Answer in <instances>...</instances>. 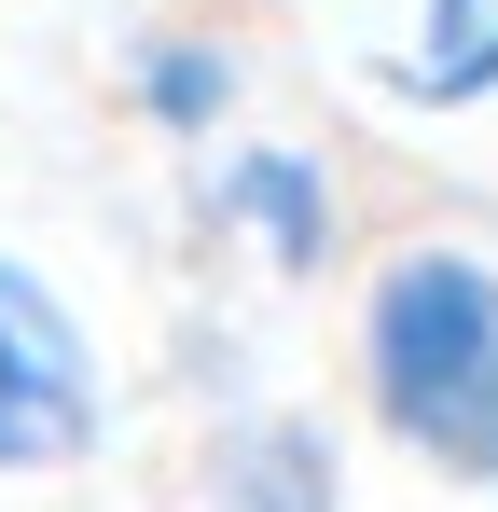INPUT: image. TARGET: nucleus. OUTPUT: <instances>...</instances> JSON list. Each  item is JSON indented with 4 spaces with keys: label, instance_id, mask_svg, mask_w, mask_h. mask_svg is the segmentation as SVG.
Here are the masks:
<instances>
[{
    "label": "nucleus",
    "instance_id": "nucleus-7",
    "mask_svg": "<svg viewBox=\"0 0 498 512\" xmlns=\"http://www.w3.org/2000/svg\"><path fill=\"white\" fill-rule=\"evenodd\" d=\"M429 471H457V485H498V374L471 388V402H457V429L429 443Z\"/></svg>",
    "mask_w": 498,
    "mask_h": 512
},
{
    "label": "nucleus",
    "instance_id": "nucleus-4",
    "mask_svg": "<svg viewBox=\"0 0 498 512\" xmlns=\"http://www.w3.org/2000/svg\"><path fill=\"white\" fill-rule=\"evenodd\" d=\"M208 512H346V471H332L319 416H249L222 457H208Z\"/></svg>",
    "mask_w": 498,
    "mask_h": 512
},
{
    "label": "nucleus",
    "instance_id": "nucleus-2",
    "mask_svg": "<svg viewBox=\"0 0 498 512\" xmlns=\"http://www.w3.org/2000/svg\"><path fill=\"white\" fill-rule=\"evenodd\" d=\"M111 429V374H97V333L70 319V291L28 250H0V485H42V471H83Z\"/></svg>",
    "mask_w": 498,
    "mask_h": 512
},
{
    "label": "nucleus",
    "instance_id": "nucleus-5",
    "mask_svg": "<svg viewBox=\"0 0 498 512\" xmlns=\"http://www.w3.org/2000/svg\"><path fill=\"white\" fill-rule=\"evenodd\" d=\"M388 84L415 97V111H471V97H498V0H415V42Z\"/></svg>",
    "mask_w": 498,
    "mask_h": 512
},
{
    "label": "nucleus",
    "instance_id": "nucleus-6",
    "mask_svg": "<svg viewBox=\"0 0 498 512\" xmlns=\"http://www.w3.org/2000/svg\"><path fill=\"white\" fill-rule=\"evenodd\" d=\"M125 111L166 125V139H208V125L236 111V56H222V42H139V56H125Z\"/></svg>",
    "mask_w": 498,
    "mask_h": 512
},
{
    "label": "nucleus",
    "instance_id": "nucleus-1",
    "mask_svg": "<svg viewBox=\"0 0 498 512\" xmlns=\"http://www.w3.org/2000/svg\"><path fill=\"white\" fill-rule=\"evenodd\" d=\"M498 374V263L485 250H388L360 291V388L415 457L457 429V402Z\"/></svg>",
    "mask_w": 498,
    "mask_h": 512
},
{
    "label": "nucleus",
    "instance_id": "nucleus-3",
    "mask_svg": "<svg viewBox=\"0 0 498 512\" xmlns=\"http://www.w3.org/2000/svg\"><path fill=\"white\" fill-rule=\"evenodd\" d=\"M208 222H222L263 277H319L332 263V167L291 153V139H249V153H222V180H208Z\"/></svg>",
    "mask_w": 498,
    "mask_h": 512
}]
</instances>
